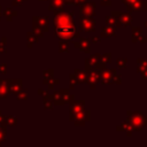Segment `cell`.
<instances>
[{
	"instance_id": "33",
	"label": "cell",
	"mask_w": 147,
	"mask_h": 147,
	"mask_svg": "<svg viewBox=\"0 0 147 147\" xmlns=\"http://www.w3.org/2000/svg\"><path fill=\"white\" fill-rule=\"evenodd\" d=\"M132 1H134V0H122V2H123L125 6H126L127 3H130V2H132Z\"/></svg>"
},
{
	"instance_id": "16",
	"label": "cell",
	"mask_w": 147,
	"mask_h": 147,
	"mask_svg": "<svg viewBox=\"0 0 147 147\" xmlns=\"http://www.w3.org/2000/svg\"><path fill=\"white\" fill-rule=\"evenodd\" d=\"M53 102H54L55 105H63V103H65L64 98H63V92H62V90H60V91H57V92H55V93L53 94Z\"/></svg>"
},
{
	"instance_id": "1",
	"label": "cell",
	"mask_w": 147,
	"mask_h": 147,
	"mask_svg": "<svg viewBox=\"0 0 147 147\" xmlns=\"http://www.w3.org/2000/svg\"><path fill=\"white\" fill-rule=\"evenodd\" d=\"M127 121L131 123L133 131H141L146 125V116L141 111H127Z\"/></svg>"
},
{
	"instance_id": "26",
	"label": "cell",
	"mask_w": 147,
	"mask_h": 147,
	"mask_svg": "<svg viewBox=\"0 0 147 147\" xmlns=\"http://www.w3.org/2000/svg\"><path fill=\"white\" fill-rule=\"evenodd\" d=\"M52 100H51V96L48 95L47 98H45V100H44V102H45V107L46 108H52V102H51Z\"/></svg>"
},
{
	"instance_id": "30",
	"label": "cell",
	"mask_w": 147,
	"mask_h": 147,
	"mask_svg": "<svg viewBox=\"0 0 147 147\" xmlns=\"http://www.w3.org/2000/svg\"><path fill=\"white\" fill-rule=\"evenodd\" d=\"M138 42H147V37H142V34H141L139 40H138Z\"/></svg>"
},
{
	"instance_id": "24",
	"label": "cell",
	"mask_w": 147,
	"mask_h": 147,
	"mask_svg": "<svg viewBox=\"0 0 147 147\" xmlns=\"http://www.w3.org/2000/svg\"><path fill=\"white\" fill-rule=\"evenodd\" d=\"M52 72H53V70L52 69H49V70H47V71H45L44 74H45V78H44V82H45V84L46 83H48V80L52 78Z\"/></svg>"
},
{
	"instance_id": "13",
	"label": "cell",
	"mask_w": 147,
	"mask_h": 147,
	"mask_svg": "<svg viewBox=\"0 0 147 147\" xmlns=\"http://www.w3.org/2000/svg\"><path fill=\"white\" fill-rule=\"evenodd\" d=\"M75 78H76V82L77 84H82V83H86V76H87V72L86 70H80V69H75Z\"/></svg>"
},
{
	"instance_id": "22",
	"label": "cell",
	"mask_w": 147,
	"mask_h": 147,
	"mask_svg": "<svg viewBox=\"0 0 147 147\" xmlns=\"http://www.w3.org/2000/svg\"><path fill=\"white\" fill-rule=\"evenodd\" d=\"M38 18H39V17H38ZM38 21H39L40 26H41L44 30L47 31V30H48V28H47V26H48V20H47V17H41V18H39Z\"/></svg>"
},
{
	"instance_id": "20",
	"label": "cell",
	"mask_w": 147,
	"mask_h": 147,
	"mask_svg": "<svg viewBox=\"0 0 147 147\" xmlns=\"http://www.w3.org/2000/svg\"><path fill=\"white\" fill-rule=\"evenodd\" d=\"M116 63H117V67L121 68V69H125L126 65H127V60L125 57H118L116 60Z\"/></svg>"
},
{
	"instance_id": "8",
	"label": "cell",
	"mask_w": 147,
	"mask_h": 147,
	"mask_svg": "<svg viewBox=\"0 0 147 147\" xmlns=\"http://www.w3.org/2000/svg\"><path fill=\"white\" fill-rule=\"evenodd\" d=\"M74 45H75L76 48L80 49L82 52H84L86 54H90V40L88 39L79 37V39L77 41H74Z\"/></svg>"
},
{
	"instance_id": "21",
	"label": "cell",
	"mask_w": 147,
	"mask_h": 147,
	"mask_svg": "<svg viewBox=\"0 0 147 147\" xmlns=\"http://www.w3.org/2000/svg\"><path fill=\"white\" fill-rule=\"evenodd\" d=\"M101 61L107 65V64H109L110 62H111V54L110 53H103L102 55H101Z\"/></svg>"
},
{
	"instance_id": "6",
	"label": "cell",
	"mask_w": 147,
	"mask_h": 147,
	"mask_svg": "<svg viewBox=\"0 0 147 147\" xmlns=\"http://www.w3.org/2000/svg\"><path fill=\"white\" fill-rule=\"evenodd\" d=\"M80 16H95V2H84L79 6Z\"/></svg>"
},
{
	"instance_id": "12",
	"label": "cell",
	"mask_w": 147,
	"mask_h": 147,
	"mask_svg": "<svg viewBox=\"0 0 147 147\" xmlns=\"http://www.w3.org/2000/svg\"><path fill=\"white\" fill-rule=\"evenodd\" d=\"M118 132L119 131H124L125 133H126V136H132V133H133V127H132V125H131V123L126 119L125 122H123L122 124H119L118 126H117V129H116Z\"/></svg>"
},
{
	"instance_id": "23",
	"label": "cell",
	"mask_w": 147,
	"mask_h": 147,
	"mask_svg": "<svg viewBox=\"0 0 147 147\" xmlns=\"http://www.w3.org/2000/svg\"><path fill=\"white\" fill-rule=\"evenodd\" d=\"M111 80L115 84H121L122 83V77H121V75H118L117 72H115L114 75H111Z\"/></svg>"
},
{
	"instance_id": "18",
	"label": "cell",
	"mask_w": 147,
	"mask_h": 147,
	"mask_svg": "<svg viewBox=\"0 0 147 147\" xmlns=\"http://www.w3.org/2000/svg\"><path fill=\"white\" fill-rule=\"evenodd\" d=\"M106 23H107L108 25H113V26H122L121 23H119V21H118L115 16H113V15L107 16V18H106Z\"/></svg>"
},
{
	"instance_id": "5",
	"label": "cell",
	"mask_w": 147,
	"mask_h": 147,
	"mask_svg": "<svg viewBox=\"0 0 147 147\" xmlns=\"http://www.w3.org/2000/svg\"><path fill=\"white\" fill-rule=\"evenodd\" d=\"M87 72V76H86V83L90 85V87L92 88V90H94L95 88V86H96V83L99 82V79H100V70H98V69H91V70H88V71H86Z\"/></svg>"
},
{
	"instance_id": "25",
	"label": "cell",
	"mask_w": 147,
	"mask_h": 147,
	"mask_svg": "<svg viewBox=\"0 0 147 147\" xmlns=\"http://www.w3.org/2000/svg\"><path fill=\"white\" fill-rule=\"evenodd\" d=\"M69 78H70V88H71V90H74V88H75V86H76V84H77L76 78H75V75H74V74H71V75L69 76Z\"/></svg>"
},
{
	"instance_id": "32",
	"label": "cell",
	"mask_w": 147,
	"mask_h": 147,
	"mask_svg": "<svg viewBox=\"0 0 147 147\" xmlns=\"http://www.w3.org/2000/svg\"><path fill=\"white\" fill-rule=\"evenodd\" d=\"M64 1V3H67V5H74L75 3V0H63Z\"/></svg>"
},
{
	"instance_id": "17",
	"label": "cell",
	"mask_w": 147,
	"mask_h": 147,
	"mask_svg": "<svg viewBox=\"0 0 147 147\" xmlns=\"http://www.w3.org/2000/svg\"><path fill=\"white\" fill-rule=\"evenodd\" d=\"M145 69H147V60L141 59V57L137 59V71L141 72Z\"/></svg>"
},
{
	"instance_id": "3",
	"label": "cell",
	"mask_w": 147,
	"mask_h": 147,
	"mask_svg": "<svg viewBox=\"0 0 147 147\" xmlns=\"http://www.w3.org/2000/svg\"><path fill=\"white\" fill-rule=\"evenodd\" d=\"M90 117H91L90 111L83 109V110L77 111L74 115H71L70 116V121H72L75 123V125H77V126H84L85 125V122L86 121H90Z\"/></svg>"
},
{
	"instance_id": "28",
	"label": "cell",
	"mask_w": 147,
	"mask_h": 147,
	"mask_svg": "<svg viewBox=\"0 0 147 147\" xmlns=\"http://www.w3.org/2000/svg\"><path fill=\"white\" fill-rule=\"evenodd\" d=\"M86 1H87V0H75V3H74V5L79 7L80 5H83V3H84V2H86Z\"/></svg>"
},
{
	"instance_id": "14",
	"label": "cell",
	"mask_w": 147,
	"mask_h": 147,
	"mask_svg": "<svg viewBox=\"0 0 147 147\" xmlns=\"http://www.w3.org/2000/svg\"><path fill=\"white\" fill-rule=\"evenodd\" d=\"M63 5H64L63 0H52L51 5H49V10H52V11H60V10H62Z\"/></svg>"
},
{
	"instance_id": "11",
	"label": "cell",
	"mask_w": 147,
	"mask_h": 147,
	"mask_svg": "<svg viewBox=\"0 0 147 147\" xmlns=\"http://www.w3.org/2000/svg\"><path fill=\"white\" fill-rule=\"evenodd\" d=\"M115 36H116V31H115V28L113 25L107 24L101 29L100 38H109V37H115Z\"/></svg>"
},
{
	"instance_id": "9",
	"label": "cell",
	"mask_w": 147,
	"mask_h": 147,
	"mask_svg": "<svg viewBox=\"0 0 147 147\" xmlns=\"http://www.w3.org/2000/svg\"><path fill=\"white\" fill-rule=\"evenodd\" d=\"M84 108H85V101L84 100H77V101L72 100L70 102V116L77 111L83 110Z\"/></svg>"
},
{
	"instance_id": "2",
	"label": "cell",
	"mask_w": 147,
	"mask_h": 147,
	"mask_svg": "<svg viewBox=\"0 0 147 147\" xmlns=\"http://www.w3.org/2000/svg\"><path fill=\"white\" fill-rule=\"evenodd\" d=\"M95 20L94 16H80L79 18V26L80 30L85 32H94L95 31Z\"/></svg>"
},
{
	"instance_id": "27",
	"label": "cell",
	"mask_w": 147,
	"mask_h": 147,
	"mask_svg": "<svg viewBox=\"0 0 147 147\" xmlns=\"http://www.w3.org/2000/svg\"><path fill=\"white\" fill-rule=\"evenodd\" d=\"M100 5L105 7H109L111 5V0H100Z\"/></svg>"
},
{
	"instance_id": "29",
	"label": "cell",
	"mask_w": 147,
	"mask_h": 147,
	"mask_svg": "<svg viewBox=\"0 0 147 147\" xmlns=\"http://www.w3.org/2000/svg\"><path fill=\"white\" fill-rule=\"evenodd\" d=\"M91 41L93 44H98V42H100V37H92L91 38Z\"/></svg>"
},
{
	"instance_id": "19",
	"label": "cell",
	"mask_w": 147,
	"mask_h": 147,
	"mask_svg": "<svg viewBox=\"0 0 147 147\" xmlns=\"http://www.w3.org/2000/svg\"><path fill=\"white\" fill-rule=\"evenodd\" d=\"M59 49H60L61 53H67V52H69V44H68V41H67V40L60 41V44H59Z\"/></svg>"
},
{
	"instance_id": "4",
	"label": "cell",
	"mask_w": 147,
	"mask_h": 147,
	"mask_svg": "<svg viewBox=\"0 0 147 147\" xmlns=\"http://www.w3.org/2000/svg\"><path fill=\"white\" fill-rule=\"evenodd\" d=\"M110 15L115 16V17L119 21L121 25L129 26V25L132 24V16H131L130 11H127V13H123V11H116V10H113Z\"/></svg>"
},
{
	"instance_id": "35",
	"label": "cell",
	"mask_w": 147,
	"mask_h": 147,
	"mask_svg": "<svg viewBox=\"0 0 147 147\" xmlns=\"http://www.w3.org/2000/svg\"><path fill=\"white\" fill-rule=\"evenodd\" d=\"M146 124H147V116H146Z\"/></svg>"
},
{
	"instance_id": "7",
	"label": "cell",
	"mask_w": 147,
	"mask_h": 147,
	"mask_svg": "<svg viewBox=\"0 0 147 147\" xmlns=\"http://www.w3.org/2000/svg\"><path fill=\"white\" fill-rule=\"evenodd\" d=\"M127 11H134V10H146L147 11V2L144 0H134L126 5Z\"/></svg>"
},
{
	"instance_id": "31",
	"label": "cell",
	"mask_w": 147,
	"mask_h": 147,
	"mask_svg": "<svg viewBox=\"0 0 147 147\" xmlns=\"http://www.w3.org/2000/svg\"><path fill=\"white\" fill-rule=\"evenodd\" d=\"M141 77H142L144 79H147V69H145V70L141 71Z\"/></svg>"
},
{
	"instance_id": "10",
	"label": "cell",
	"mask_w": 147,
	"mask_h": 147,
	"mask_svg": "<svg viewBox=\"0 0 147 147\" xmlns=\"http://www.w3.org/2000/svg\"><path fill=\"white\" fill-rule=\"evenodd\" d=\"M99 80H100L101 84H103V85H108V84L113 83L110 70H109V69H106V68H103L102 70H100V79H99Z\"/></svg>"
},
{
	"instance_id": "34",
	"label": "cell",
	"mask_w": 147,
	"mask_h": 147,
	"mask_svg": "<svg viewBox=\"0 0 147 147\" xmlns=\"http://www.w3.org/2000/svg\"><path fill=\"white\" fill-rule=\"evenodd\" d=\"M144 25H145V28H147V21H145V23H144Z\"/></svg>"
},
{
	"instance_id": "15",
	"label": "cell",
	"mask_w": 147,
	"mask_h": 147,
	"mask_svg": "<svg viewBox=\"0 0 147 147\" xmlns=\"http://www.w3.org/2000/svg\"><path fill=\"white\" fill-rule=\"evenodd\" d=\"M142 34V28L140 26H133L132 28V38H131V41L132 42H138L140 36Z\"/></svg>"
}]
</instances>
